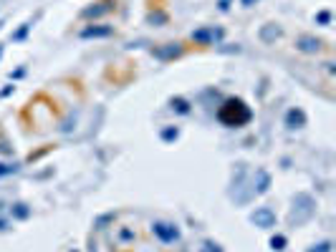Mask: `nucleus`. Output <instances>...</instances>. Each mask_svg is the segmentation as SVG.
<instances>
[{
    "label": "nucleus",
    "instance_id": "1",
    "mask_svg": "<svg viewBox=\"0 0 336 252\" xmlns=\"http://www.w3.org/2000/svg\"><path fill=\"white\" fill-rule=\"evenodd\" d=\"M217 119L225 126H245L250 119H253V111L250 106L243 101V99H228L220 111H217Z\"/></svg>",
    "mask_w": 336,
    "mask_h": 252
},
{
    "label": "nucleus",
    "instance_id": "2",
    "mask_svg": "<svg viewBox=\"0 0 336 252\" xmlns=\"http://www.w3.org/2000/svg\"><path fill=\"white\" fill-rule=\"evenodd\" d=\"M293 209H298V214H291V222H293V225L306 222V219L314 214V197H311V194H296Z\"/></svg>",
    "mask_w": 336,
    "mask_h": 252
},
{
    "label": "nucleus",
    "instance_id": "3",
    "mask_svg": "<svg viewBox=\"0 0 336 252\" xmlns=\"http://www.w3.org/2000/svg\"><path fill=\"white\" fill-rule=\"evenodd\" d=\"M222 38V28H215V25H207V28H198L192 33V41L200 43V46H215V41Z\"/></svg>",
    "mask_w": 336,
    "mask_h": 252
},
{
    "label": "nucleus",
    "instance_id": "4",
    "mask_svg": "<svg viewBox=\"0 0 336 252\" xmlns=\"http://www.w3.org/2000/svg\"><path fill=\"white\" fill-rule=\"evenodd\" d=\"M152 232H154L162 242H177V240H180V230H177L172 222H154V225H152Z\"/></svg>",
    "mask_w": 336,
    "mask_h": 252
},
{
    "label": "nucleus",
    "instance_id": "5",
    "mask_svg": "<svg viewBox=\"0 0 336 252\" xmlns=\"http://www.w3.org/2000/svg\"><path fill=\"white\" fill-rule=\"evenodd\" d=\"M253 225L256 227H261V230H270V227H275V212L270 209V207H258L256 212H253Z\"/></svg>",
    "mask_w": 336,
    "mask_h": 252
},
{
    "label": "nucleus",
    "instance_id": "6",
    "mask_svg": "<svg viewBox=\"0 0 336 252\" xmlns=\"http://www.w3.org/2000/svg\"><path fill=\"white\" fill-rule=\"evenodd\" d=\"M114 8H117V0H99V3H94V5L83 8V10H81V15H83V18H101V15L111 13Z\"/></svg>",
    "mask_w": 336,
    "mask_h": 252
},
{
    "label": "nucleus",
    "instance_id": "7",
    "mask_svg": "<svg viewBox=\"0 0 336 252\" xmlns=\"http://www.w3.org/2000/svg\"><path fill=\"white\" fill-rule=\"evenodd\" d=\"M114 36V25H89L81 30V38H109Z\"/></svg>",
    "mask_w": 336,
    "mask_h": 252
},
{
    "label": "nucleus",
    "instance_id": "8",
    "mask_svg": "<svg viewBox=\"0 0 336 252\" xmlns=\"http://www.w3.org/2000/svg\"><path fill=\"white\" fill-rule=\"evenodd\" d=\"M321 46H324V43H321L319 38H314V36H301V38L296 41V48L303 51V53H319Z\"/></svg>",
    "mask_w": 336,
    "mask_h": 252
},
{
    "label": "nucleus",
    "instance_id": "9",
    "mask_svg": "<svg viewBox=\"0 0 336 252\" xmlns=\"http://www.w3.org/2000/svg\"><path fill=\"white\" fill-rule=\"evenodd\" d=\"M180 53H182V46H180V43H167V46H162V48H154V56L162 58V61L177 58Z\"/></svg>",
    "mask_w": 336,
    "mask_h": 252
},
{
    "label": "nucleus",
    "instance_id": "10",
    "mask_svg": "<svg viewBox=\"0 0 336 252\" xmlns=\"http://www.w3.org/2000/svg\"><path fill=\"white\" fill-rule=\"evenodd\" d=\"M268 187H270V174L266 169H258L256 179H253V194H266Z\"/></svg>",
    "mask_w": 336,
    "mask_h": 252
},
{
    "label": "nucleus",
    "instance_id": "11",
    "mask_svg": "<svg viewBox=\"0 0 336 252\" xmlns=\"http://www.w3.org/2000/svg\"><path fill=\"white\" fill-rule=\"evenodd\" d=\"M286 124H288V129H298V126L306 124V114L301 109H291L286 114Z\"/></svg>",
    "mask_w": 336,
    "mask_h": 252
},
{
    "label": "nucleus",
    "instance_id": "12",
    "mask_svg": "<svg viewBox=\"0 0 336 252\" xmlns=\"http://www.w3.org/2000/svg\"><path fill=\"white\" fill-rule=\"evenodd\" d=\"M281 36V28H275V25H266L263 30H261V38L268 43V41H273V38H278Z\"/></svg>",
    "mask_w": 336,
    "mask_h": 252
},
{
    "label": "nucleus",
    "instance_id": "13",
    "mask_svg": "<svg viewBox=\"0 0 336 252\" xmlns=\"http://www.w3.org/2000/svg\"><path fill=\"white\" fill-rule=\"evenodd\" d=\"M172 109L180 111V114H190V104L185 99H172Z\"/></svg>",
    "mask_w": 336,
    "mask_h": 252
},
{
    "label": "nucleus",
    "instance_id": "14",
    "mask_svg": "<svg viewBox=\"0 0 336 252\" xmlns=\"http://www.w3.org/2000/svg\"><path fill=\"white\" fill-rule=\"evenodd\" d=\"M177 136H180V131H177L175 126H167V129H162V139H164V141H175Z\"/></svg>",
    "mask_w": 336,
    "mask_h": 252
},
{
    "label": "nucleus",
    "instance_id": "15",
    "mask_svg": "<svg viewBox=\"0 0 336 252\" xmlns=\"http://www.w3.org/2000/svg\"><path fill=\"white\" fill-rule=\"evenodd\" d=\"M270 247L281 252L283 247H286V237H283V235H273V237H270Z\"/></svg>",
    "mask_w": 336,
    "mask_h": 252
},
{
    "label": "nucleus",
    "instance_id": "16",
    "mask_svg": "<svg viewBox=\"0 0 336 252\" xmlns=\"http://www.w3.org/2000/svg\"><path fill=\"white\" fill-rule=\"evenodd\" d=\"M28 30H31V23H23V25L13 33V41H23V38L28 36Z\"/></svg>",
    "mask_w": 336,
    "mask_h": 252
},
{
    "label": "nucleus",
    "instance_id": "17",
    "mask_svg": "<svg viewBox=\"0 0 336 252\" xmlns=\"http://www.w3.org/2000/svg\"><path fill=\"white\" fill-rule=\"evenodd\" d=\"M13 214H15L18 219H25L31 212H28V207H25V204H15V207H13Z\"/></svg>",
    "mask_w": 336,
    "mask_h": 252
},
{
    "label": "nucleus",
    "instance_id": "18",
    "mask_svg": "<svg viewBox=\"0 0 336 252\" xmlns=\"http://www.w3.org/2000/svg\"><path fill=\"white\" fill-rule=\"evenodd\" d=\"M18 172V164H3L0 162V177H8V174H15Z\"/></svg>",
    "mask_w": 336,
    "mask_h": 252
},
{
    "label": "nucleus",
    "instance_id": "19",
    "mask_svg": "<svg viewBox=\"0 0 336 252\" xmlns=\"http://www.w3.org/2000/svg\"><path fill=\"white\" fill-rule=\"evenodd\" d=\"M309 252H331V242L329 240H324V242H319V245H314Z\"/></svg>",
    "mask_w": 336,
    "mask_h": 252
},
{
    "label": "nucleus",
    "instance_id": "20",
    "mask_svg": "<svg viewBox=\"0 0 336 252\" xmlns=\"http://www.w3.org/2000/svg\"><path fill=\"white\" fill-rule=\"evenodd\" d=\"M200 252H222V247L215 245V242H205V245L200 247Z\"/></svg>",
    "mask_w": 336,
    "mask_h": 252
},
{
    "label": "nucleus",
    "instance_id": "21",
    "mask_svg": "<svg viewBox=\"0 0 336 252\" xmlns=\"http://www.w3.org/2000/svg\"><path fill=\"white\" fill-rule=\"evenodd\" d=\"M316 20H319V23H321V25H326V23H329V20H331V13H329V10H321V13H319V15H316Z\"/></svg>",
    "mask_w": 336,
    "mask_h": 252
},
{
    "label": "nucleus",
    "instance_id": "22",
    "mask_svg": "<svg viewBox=\"0 0 336 252\" xmlns=\"http://www.w3.org/2000/svg\"><path fill=\"white\" fill-rule=\"evenodd\" d=\"M149 20H152V23H167V15H164V13H152Z\"/></svg>",
    "mask_w": 336,
    "mask_h": 252
},
{
    "label": "nucleus",
    "instance_id": "23",
    "mask_svg": "<svg viewBox=\"0 0 336 252\" xmlns=\"http://www.w3.org/2000/svg\"><path fill=\"white\" fill-rule=\"evenodd\" d=\"M0 154H13V146L5 139H0Z\"/></svg>",
    "mask_w": 336,
    "mask_h": 252
},
{
    "label": "nucleus",
    "instance_id": "24",
    "mask_svg": "<svg viewBox=\"0 0 336 252\" xmlns=\"http://www.w3.org/2000/svg\"><path fill=\"white\" fill-rule=\"evenodd\" d=\"M217 8H220V10H222V13H225V10H228V8H230V0H220V3H217Z\"/></svg>",
    "mask_w": 336,
    "mask_h": 252
},
{
    "label": "nucleus",
    "instance_id": "25",
    "mask_svg": "<svg viewBox=\"0 0 336 252\" xmlns=\"http://www.w3.org/2000/svg\"><path fill=\"white\" fill-rule=\"evenodd\" d=\"M256 3H258V0H240L243 8H250V5H256Z\"/></svg>",
    "mask_w": 336,
    "mask_h": 252
},
{
    "label": "nucleus",
    "instance_id": "26",
    "mask_svg": "<svg viewBox=\"0 0 336 252\" xmlns=\"http://www.w3.org/2000/svg\"><path fill=\"white\" fill-rule=\"evenodd\" d=\"M3 227H5V222H3V219H0V230H3Z\"/></svg>",
    "mask_w": 336,
    "mask_h": 252
},
{
    "label": "nucleus",
    "instance_id": "27",
    "mask_svg": "<svg viewBox=\"0 0 336 252\" xmlns=\"http://www.w3.org/2000/svg\"><path fill=\"white\" fill-rule=\"evenodd\" d=\"M0 56H3V46H0Z\"/></svg>",
    "mask_w": 336,
    "mask_h": 252
},
{
    "label": "nucleus",
    "instance_id": "28",
    "mask_svg": "<svg viewBox=\"0 0 336 252\" xmlns=\"http://www.w3.org/2000/svg\"><path fill=\"white\" fill-rule=\"evenodd\" d=\"M0 28H3V23H0Z\"/></svg>",
    "mask_w": 336,
    "mask_h": 252
},
{
    "label": "nucleus",
    "instance_id": "29",
    "mask_svg": "<svg viewBox=\"0 0 336 252\" xmlns=\"http://www.w3.org/2000/svg\"><path fill=\"white\" fill-rule=\"evenodd\" d=\"M73 252H76V250H73Z\"/></svg>",
    "mask_w": 336,
    "mask_h": 252
}]
</instances>
